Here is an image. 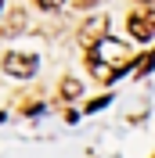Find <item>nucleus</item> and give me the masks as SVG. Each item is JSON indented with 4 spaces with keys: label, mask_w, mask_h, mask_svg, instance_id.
<instances>
[{
    "label": "nucleus",
    "mask_w": 155,
    "mask_h": 158,
    "mask_svg": "<svg viewBox=\"0 0 155 158\" xmlns=\"http://www.w3.org/2000/svg\"><path fill=\"white\" fill-rule=\"evenodd\" d=\"M36 4H40L43 11H58V7H61V0H36Z\"/></svg>",
    "instance_id": "nucleus-5"
},
{
    "label": "nucleus",
    "mask_w": 155,
    "mask_h": 158,
    "mask_svg": "<svg viewBox=\"0 0 155 158\" xmlns=\"http://www.w3.org/2000/svg\"><path fill=\"white\" fill-rule=\"evenodd\" d=\"M105 104H108V97H97L94 104H87V111H97V108H105Z\"/></svg>",
    "instance_id": "nucleus-6"
},
{
    "label": "nucleus",
    "mask_w": 155,
    "mask_h": 158,
    "mask_svg": "<svg viewBox=\"0 0 155 158\" xmlns=\"http://www.w3.org/2000/svg\"><path fill=\"white\" fill-rule=\"evenodd\" d=\"M126 58H130V50L116 36H101V40H94L87 47V61H90V72H94L97 83H112L123 72L119 65H126Z\"/></svg>",
    "instance_id": "nucleus-1"
},
{
    "label": "nucleus",
    "mask_w": 155,
    "mask_h": 158,
    "mask_svg": "<svg viewBox=\"0 0 155 158\" xmlns=\"http://www.w3.org/2000/svg\"><path fill=\"white\" fill-rule=\"evenodd\" d=\"M0 11H4V0H0Z\"/></svg>",
    "instance_id": "nucleus-7"
},
{
    "label": "nucleus",
    "mask_w": 155,
    "mask_h": 158,
    "mask_svg": "<svg viewBox=\"0 0 155 158\" xmlns=\"http://www.w3.org/2000/svg\"><path fill=\"white\" fill-rule=\"evenodd\" d=\"M4 69L15 79H29L33 72H36V58H33V54H7V58H4Z\"/></svg>",
    "instance_id": "nucleus-3"
},
{
    "label": "nucleus",
    "mask_w": 155,
    "mask_h": 158,
    "mask_svg": "<svg viewBox=\"0 0 155 158\" xmlns=\"http://www.w3.org/2000/svg\"><path fill=\"white\" fill-rule=\"evenodd\" d=\"M61 94H65L69 101H72V97H79V83H76V79H65V83H61Z\"/></svg>",
    "instance_id": "nucleus-4"
},
{
    "label": "nucleus",
    "mask_w": 155,
    "mask_h": 158,
    "mask_svg": "<svg viewBox=\"0 0 155 158\" xmlns=\"http://www.w3.org/2000/svg\"><path fill=\"white\" fill-rule=\"evenodd\" d=\"M126 25H130V36L144 43V40H152V36H155V11H152V7H144V11H134Z\"/></svg>",
    "instance_id": "nucleus-2"
}]
</instances>
